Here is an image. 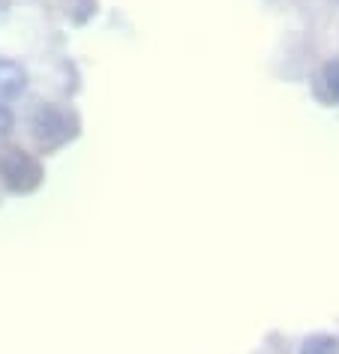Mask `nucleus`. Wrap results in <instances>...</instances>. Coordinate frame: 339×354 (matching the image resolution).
Returning a JSON list of instances; mask_svg holds the SVG:
<instances>
[{"mask_svg": "<svg viewBox=\"0 0 339 354\" xmlns=\"http://www.w3.org/2000/svg\"><path fill=\"white\" fill-rule=\"evenodd\" d=\"M28 82H30V75L24 69V64H19L12 57H0V100L3 102L21 100L28 93Z\"/></svg>", "mask_w": 339, "mask_h": 354, "instance_id": "nucleus-3", "label": "nucleus"}, {"mask_svg": "<svg viewBox=\"0 0 339 354\" xmlns=\"http://www.w3.org/2000/svg\"><path fill=\"white\" fill-rule=\"evenodd\" d=\"M300 354H339V339L330 333H315L306 336L300 345Z\"/></svg>", "mask_w": 339, "mask_h": 354, "instance_id": "nucleus-5", "label": "nucleus"}, {"mask_svg": "<svg viewBox=\"0 0 339 354\" xmlns=\"http://www.w3.org/2000/svg\"><path fill=\"white\" fill-rule=\"evenodd\" d=\"M318 82H321V93H324V100L339 105V60H327V64L321 66Z\"/></svg>", "mask_w": 339, "mask_h": 354, "instance_id": "nucleus-4", "label": "nucleus"}, {"mask_svg": "<svg viewBox=\"0 0 339 354\" xmlns=\"http://www.w3.org/2000/svg\"><path fill=\"white\" fill-rule=\"evenodd\" d=\"M28 129L33 141L51 153V150L69 145L75 136H78V118L64 105H55V102H39L37 109L30 111V120H28Z\"/></svg>", "mask_w": 339, "mask_h": 354, "instance_id": "nucleus-1", "label": "nucleus"}, {"mask_svg": "<svg viewBox=\"0 0 339 354\" xmlns=\"http://www.w3.org/2000/svg\"><path fill=\"white\" fill-rule=\"evenodd\" d=\"M46 180V168L30 150L24 147H3L0 150V183L12 192V196H30Z\"/></svg>", "mask_w": 339, "mask_h": 354, "instance_id": "nucleus-2", "label": "nucleus"}, {"mask_svg": "<svg viewBox=\"0 0 339 354\" xmlns=\"http://www.w3.org/2000/svg\"><path fill=\"white\" fill-rule=\"evenodd\" d=\"M6 12H10V0H0V19H6Z\"/></svg>", "mask_w": 339, "mask_h": 354, "instance_id": "nucleus-7", "label": "nucleus"}, {"mask_svg": "<svg viewBox=\"0 0 339 354\" xmlns=\"http://www.w3.org/2000/svg\"><path fill=\"white\" fill-rule=\"evenodd\" d=\"M15 132V111L10 109V102L0 100V138H10Z\"/></svg>", "mask_w": 339, "mask_h": 354, "instance_id": "nucleus-6", "label": "nucleus"}]
</instances>
